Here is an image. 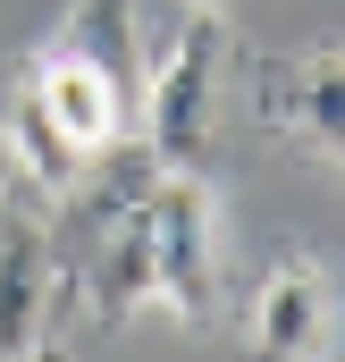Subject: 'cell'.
<instances>
[{"mask_svg": "<svg viewBox=\"0 0 345 362\" xmlns=\"http://www.w3.org/2000/svg\"><path fill=\"white\" fill-rule=\"evenodd\" d=\"M144 101V152L169 169H202L211 160V127H219V8H185L169 51L144 59L135 76Z\"/></svg>", "mask_w": 345, "mask_h": 362, "instance_id": "7a4b0ae2", "label": "cell"}, {"mask_svg": "<svg viewBox=\"0 0 345 362\" xmlns=\"http://www.w3.org/2000/svg\"><path fill=\"white\" fill-rule=\"evenodd\" d=\"M245 346H253V354H295V362H312V354L337 346V286H329V270H320L312 253H286V262L253 286Z\"/></svg>", "mask_w": 345, "mask_h": 362, "instance_id": "277c9868", "label": "cell"}, {"mask_svg": "<svg viewBox=\"0 0 345 362\" xmlns=\"http://www.w3.org/2000/svg\"><path fill=\"white\" fill-rule=\"evenodd\" d=\"M17 177H25V144H17V127L0 118V202L17 194Z\"/></svg>", "mask_w": 345, "mask_h": 362, "instance_id": "8992f818", "label": "cell"}, {"mask_svg": "<svg viewBox=\"0 0 345 362\" xmlns=\"http://www.w3.org/2000/svg\"><path fill=\"white\" fill-rule=\"evenodd\" d=\"M135 127V68L118 42H93V34H51L25 68V160L51 194L85 177L101 152H118Z\"/></svg>", "mask_w": 345, "mask_h": 362, "instance_id": "6da1fadb", "label": "cell"}, {"mask_svg": "<svg viewBox=\"0 0 345 362\" xmlns=\"http://www.w3.org/2000/svg\"><path fill=\"white\" fill-rule=\"evenodd\" d=\"M261 118L303 144L312 160L345 169V42H312L295 59H269L261 68Z\"/></svg>", "mask_w": 345, "mask_h": 362, "instance_id": "3957f363", "label": "cell"}, {"mask_svg": "<svg viewBox=\"0 0 345 362\" xmlns=\"http://www.w3.org/2000/svg\"><path fill=\"white\" fill-rule=\"evenodd\" d=\"M51 303H59V236L17 219L0 236V354H34L51 337Z\"/></svg>", "mask_w": 345, "mask_h": 362, "instance_id": "5b68a950", "label": "cell"}, {"mask_svg": "<svg viewBox=\"0 0 345 362\" xmlns=\"http://www.w3.org/2000/svg\"><path fill=\"white\" fill-rule=\"evenodd\" d=\"M185 8H228V0H185Z\"/></svg>", "mask_w": 345, "mask_h": 362, "instance_id": "52a82bcc", "label": "cell"}]
</instances>
